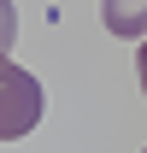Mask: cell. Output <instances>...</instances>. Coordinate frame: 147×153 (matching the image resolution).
<instances>
[{"label":"cell","mask_w":147,"mask_h":153,"mask_svg":"<svg viewBox=\"0 0 147 153\" xmlns=\"http://www.w3.org/2000/svg\"><path fill=\"white\" fill-rule=\"evenodd\" d=\"M6 94H12V112H6V135H18L36 124L41 100H36V76H24L18 65H6Z\"/></svg>","instance_id":"1"},{"label":"cell","mask_w":147,"mask_h":153,"mask_svg":"<svg viewBox=\"0 0 147 153\" xmlns=\"http://www.w3.org/2000/svg\"><path fill=\"white\" fill-rule=\"evenodd\" d=\"M100 24L118 41H147V0H100Z\"/></svg>","instance_id":"2"},{"label":"cell","mask_w":147,"mask_h":153,"mask_svg":"<svg viewBox=\"0 0 147 153\" xmlns=\"http://www.w3.org/2000/svg\"><path fill=\"white\" fill-rule=\"evenodd\" d=\"M135 76H141V94H147V41L135 47Z\"/></svg>","instance_id":"3"}]
</instances>
